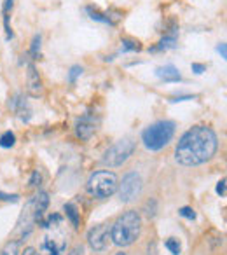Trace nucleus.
<instances>
[{
	"label": "nucleus",
	"instance_id": "393cba45",
	"mask_svg": "<svg viewBox=\"0 0 227 255\" xmlns=\"http://www.w3.org/2000/svg\"><path fill=\"white\" fill-rule=\"evenodd\" d=\"M0 199L2 201H18V194H4V192H0Z\"/></svg>",
	"mask_w": 227,
	"mask_h": 255
},
{
	"label": "nucleus",
	"instance_id": "a878e982",
	"mask_svg": "<svg viewBox=\"0 0 227 255\" xmlns=\"http://www.w3.org/2000/svg\"><path fill=\"white\" fill-rule=\"evenodd\" d=\"M206 70V65H201V63H192V72L194 74H203Z\"/></svg>",
	"mask_w": 227,
	"mask_h": 255
},
{
	"label": "nucleus",
	"instance_id": "b1692460",
	"mask_svg": "<svg viewBox=\"0 0 227 255\" xmlns=\"http://www.w3.org/2000/svg\"><path fill=\"white\" fill-rule=\"evenodd\" d=\"M217 194H220L222 198L226 196V178H222V180L217 184Z\"/></svg>",
	"mask_w": 227,
	"mask_h": 255
},
{
	"label": "nucleus",
	"instance_id": "bb28decb",
	"mask_svg": "<svg viewBox=\"0 0 227 255\" xmlns=\"http://www.w3.org/2000/svg\"><path fill=\"white\" fill-rule=\"evenodd\" d=\"M39 184H40V173L39 171H35L33 177H32V180H30V185H32V187H37Z\"/></svg>",
	"mask_w": 227,
	"mask_h": 255
},
{
	"label": "nucleus",
	"instance_id": "ddd939ff",
	"mask_svg": "<svg viewBox=\"0 0 227 255\" xmlns=\"http://www.w3.org/2000/svg\"><path fill=\"white\" fill-rule=\"evenodd\" d=\"M177 26H171L170 33H166V35L163 37V39L159 40V44H157L156 47H152L150 51H166V49H173L175 46H177Z\"/></svg>",
	"mask_w": 227,
	"mask_h": 255
},
{
	"label": "nucleus",
	"instance_id": "6ab92c4d",
	"mask_svg": "<svg viewBox=\"0 0 227 255\" xmlns=\"http://www.w3.org/2000/svg\"><path fill=\"white\" fill-rule=\"evenodd\" d=\"M40 42H42L40 35H35V37H33L32 46H30V54H32L33 60H37V58L40 56Z\"/></svg>",
	"mask_w": 227,
	"mask_h": 255
},
{
	"label": "nucleus",
	"instance_id": "0eeeda50",
	"mask_svg": "<svg viewBox=\"0 0 227 255\" xmlns=\"http://www.w3.org/2000/svg\"><path fill=\"white\" fill-rule=\"evenodd\" d=\"M109 238H110V226L109 224H100V226H95L88 233V243L93 250L102 252L107 248Z\"/></svg>",
	"mask_w": 227,
	"mask_h": 255
},
{
	"label": "nucleus",
	"instance_id": "7c9ffc66",
	"mask_svg": "<svg viewBox=\"0 0 227 255\" xmlns=\"http://www.w3.org/2000/svg\"><path fill=\"white\" fill-rule=\"evenodd\" d=\"M21 255H37V254H35V248H32V247L25 248V252H23Z\"/></svg>",
	"mask_w": 227,
	"mask_h": 255
},
{
	"label": "nucleus",
	"instance_id": "423d86ee",
	"mask_svg": "<svg viewBox=\"0 0 227 255\" xmlns=\"http://www.w3.org/2000/svg\"><path fill=\"white\" fill-rule=\"evenodd\" d=\"M142 187H143V182H142V177L135 171H129L128 175L122 177V182L117 185V191H119V199L122 203H129L140 196L142 192Z\"/></svg>",
	"mask_w": 227,
	"mask_h": 255
},
{
	"label": "nucleus",
	"instance_id": "5701e85b",
	"mask_svg": "<svg viewBox=\"0 0 227 255\" xmlns=\"http://www.w3.org/2000/svg\"><path fill=\"white\" fill-rule=\"evenodd\" d=\"M180 213L182 217H185V219H189V220H194L196 219V213H194V210L192 208H189V206H184V208H180Z\"/></svg>",
	"mask_w": 227,
	"mask_h": 255
},
{
	"label": "nucleus",
	"instance_id": "a211bd4d",
	"mask_svg": "<svg viewBox=\"0 0 227 255\" xmlns=\"http://www.w3.org/2000/svg\"><path fill=\"white\" fill-rule=\"evenodd\" d=\"M18 254H19V240L9 241V243L2 248V252H0V255H18Z\"/></svg>",
	"mask_w": 227,
	"mask_h": 255
},
{
	"label": "nucleus",
	"instance_id": "cd10ccee",
	"mask_svg": "<svg viewBox=\"0 0 227 255\" xmlns=\"http://www.w3.org/2000/svg\"><path fill=\"white\" fill-rule=\"evenodd\" d=\"M82 254H84V248H82L81 245H77L75 248H72L70 254H68V255H82Z\"/></svg>",
	"mask_w": 227,
	"mask_h": 255
},
{
	"label": "nucleus",
	"instance_id": "c85d7f7f",
	"mask_svg": "<svg viewBox=\"0 0 227 255\" xmlns=\"http://www.w3.org/2000/svg\"><path fill=\"white\" fill-rule=\"evenodd\" d=\"M185 100H194V96L187 95V96H175V98H171V102H185Z\"/></svg>",
	"mask_w": 227,
	"mask_h": 255
},
{
	"label": "nucleus",
	"instance_id": "1a4fd4ad",
	"mask_svg": "<svg viewBox=\"0 0 227 255\" xmlns=\"http://www.w3.org/2000/svg\"><path fill=\"white\" fill-rule=\"evenodd\" d=\"M26 89L32 96H39L42 93V79L37 72L35 65L28 63V72H26Z\"/></svg>",
	"mask_w": 227,
	"mask_h": 255
},
{
	"label": "nucleus",
	"instance_id": "4be33fe9",
	"mask_svg": "<svg viewBox=\"0 0 227 255\" xmlns=\"http://www.w3.org/2000/svg\"><path fill=\"white\" fill-rule=\"evenodd\" d=\"M82 67H79V65H74V67L70 68V72H68V82H72L74 84L75 81H77V77H81L82 75Z\"/></svg>",
	"mask_w": 227,
	"mask_h": 255
},
{
	"label": "nucleus",
	"instance_id": "f8f14e48",
	"mask_svg": "<svg viewBox=\"0 0 227 255\" xmlns=\"http://www.w3.org/2000/svg\"><path fill=\"white\" fill-rule=\"evenodd\" d=\"M63 250H65V243L58 245L54 240L46 238L39 248V255H60V254H63Z\"/></svg>",
	"mask_w": 227,
	"mask_h": 255
},
{
	"label": "nucleus",
	"instance_id": "f03ea898",
	"mask_svg": "<svg viewBox=\"0 0 227 255\" xmlns=\"http://www.w3.org/2000/svg\"><path fill=\"white\" fill-rule=\"evenodd\" d=\"M140 231H142V217L135 210H129L110 226V240L117 247H129L138 240Z\"/></svg>",
	"mask_w": 227,
	"mask_h": 255
},
{
	"label": "nucleus",
	"instance_id": "20e7f679",
	"mask_svg": "<svg viewBox=\"0 0 227 255\" xmlns=\"http://www.w3.org/2000/svg\"><path fill=\"white\" fill-rule=\"evenodd\" d=\"M117 185L119 180L115 173H112V171H96L89 177L86 187H88V192L91 196L98 199H105L117 191Z\"/></svg>",
	"mask_w": 227,
	"mask_h": 255
},
{
	"label": "nucleus",
	"instance_id": "7ed1b4c3",
	"mask_svg": "<svg viewBox=\"0 0 227 255\" xmlns=\"http://www.w3.org/2000/svg\"><path fill=\"white\" fill-rule=\"evenodd\" d=\"M175 135L173 121H157L142 133V142L149 150H161L171 142Z\"/></svg>",
	"mask_w": 227,
	"mask_h": 255
},
{
	"label": "nucleus",
	"instance_id": "2eb2a0df",
	"mask_svg": "<svg viewBox=\"0 0 227 255\" xmlns=\"http://www.w3.org/2000/svg\"><path fill=\"white\" fill-rule=\"evenodd\" d=\"M86 11H88L89 18L95 19V21L105 23V25H114V21L110 19V16H107V14H103V12H100L98 9H95V7H86Z\"/></svg>",
	"mask_w": 227,
	"mask_h": 255
},
{
	"label": "nucleus",
	"instance_id": "2f4dec72",
	"mask_svg": "<svg viewBox=\"0 0 227 255\" xmlns=\"http://www.w3.org/2000/svg\"><path fill=\"white\" fill-rule=\"evenodd\" d=\"M115 255H126V254H124V252H117Z\"/></svg>",
	"mask_w": 227,
	"mask_h": 255
},
{
	"label": "nucleus",
	"instance_id": "dca6fc26",
	"mask_svg": "<svg viewBox=\"0 0 227 255\" xmlns=\"http://www.w3.org/2000/svg\"><path fill=\"white\" fill-rule=\"evenodd\" d=\"M65 213H67V217L70 219L72 226L77 229L79 224H81V217H79V210L75 208V205H72V203H67V205H65Z\"/></svg>",
	"mask_w": 227,
	"mask_h": 255
},
{
	"label": "nucleus",
	"instance_id": "6e6552de",
	"mask_svg": "<svg viewBox=\"0 0 227 255\" xmlns=\"http://www.w3.org/2000/svg\"><path fill=\"white\" fill-rule=\"evenodd\" d=\"M96 131V121L91 114H84L75 123V135L81 140H89Z\"/></svg>",
	"mask_w": 227,
	"mask_h": 255
},
{
	"label": "nucleus",
	"instance_id": "9d476101",
	"mask_svg": "<svg viewBox=\"0 0 227 255\" xmlns=\"http://www.w3.org/2000/svg\"><path fill=\"white\" fill-rule=\"evenodd\" d=\"M30 203H32L33 219H35V222H40L44 219V213H46L47 206H49V196L40 191L37 196H33V199Z\"/></svg>",
	"mask_w": 227,
	"mask_h": 255
},
{
	"label": "nucleus",
	"instance_id": "c756f323",
	"mask_svg": "<svg viewBox=\"0 0 227 255\" xmlns=\"http://www.w3.org/2000/svg\"><path fill=\"white\" fill-rule=\"evenodd\" d=\"M219 53L222 54V58H227V49H226V44H220V46H219Z\"/></svg>",
	"mask_w": 227,
	"mask_h": 255
},
{
	"label": "nucleus",
	"instance_id": "f3484780",
	"mask_svg": "<svg viewBox=\"0 0 227 255\" xmlns=\"http://www.w3.org/2000/svg\"><path fill=\"white\" fill-rule=\"evenodd\" d=\"M14 143H16L14 133H12V131L2 133V136H0V147H4V149H11Z\"/></svg>",
	"mask_w": 227,
	"mask_h": 255
},
{
	"label": "nucleus",
	"instance_id": "aec40b11",
	"mask_svg": "<svg viewBox=\"0 0 227 255\" xmlns=\"http://www.w3.org/2000/svg\"><path fill=\"white\" fill-rule=\"evenodd\" d=\"M164 245H166V248H168V250H170L173 255H178V254H180L182 247H180V243H178L177 238H168L166 243H164Z\"/></svg>",
	"mask_w": 227,
	"mask_h": 255
},
{
	"label": "nucleus",
	"instance_id": "39448f33",
	"mask_svg": "<svg viewBox=\"0 0 227 255\" xmlns=\"http://www.w3.org/2000/svg\"><path fill=\"white\" fill-rule=\"evenodd\" d=\"M135 142L131 138H122L119 142L114 143L110 149L105 150L102 157V163L105 166H110V168H115V166H121L122 163L129 159L135 152Z\"/></svg>",
	"mask_w": 227,
	"mask_h": 255
},
{
	"label": "nucleus",
	"instance_id": "412c9836",
	"mask_svg": "<svg viewBox=\"0 0 227 255\" xmlns=\"http://www.w3.org/2000/svg\"><path fill=\"white\" fill-rule=\"evenodd\" d=\"M142 46H140L138 40L133 39H122V51H140Z\"/></svg>",
	"mask_w": 227,
	"mask_h": 255
},
{
	"label": "nucleus",
	"instance_id": "9b49d317",
	"mask_svg": "<svg viewBox=\"0 0 227 255\" xmlns=\"http://www.w3.org/2000/svg\"><path fill=\"white\" fill-rule=\"evenodd\" d=\"M156 75L164 82H178L182 79L178 68L173 67V65H164V67L156 68Z\"/></svg>",
	"mask_w": 227,
	"mask_h": 255
},
{
	"label": "nucleus",
	"instance_id": "4468645a",
	"mask_svg": "<svg viewBox=\"0 0 227 255\" xmlns=\"http://www.w3.org/2000/svg\"><path fill=\"white\" fill-rule=\"evenodd\" d=\"M11 105H12V109L16 110V114H18L21 121H25V123H26V121L30 119V116H32V110H30L26 100H23L21 96L18 95V96H14V98H12Z\"/></svg>",
	"mask_w": 227,
	"mask_h": 255
},
{
	"label": "nucleus",
	"instance_id": "f257e3e1",
	"mask_svg": "<svg viewBox=\"0 0 227 255\" xmlns=\"http://www.w3.org/2000/svg\"><path fill=\"white\" fill-rule=\"evenodd\" d=\"M219 140L212 128L194 126L180 136L175 149V159L182 166H199L217 152Z\"/></svg>",
	"mask_w": 227,
	"mask_h": 255
}]
</instances>
